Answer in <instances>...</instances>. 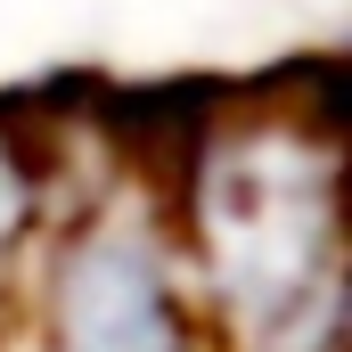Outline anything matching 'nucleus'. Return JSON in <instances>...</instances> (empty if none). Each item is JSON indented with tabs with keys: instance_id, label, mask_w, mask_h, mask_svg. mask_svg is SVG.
Here are the masks:
<instances>
[{
	"instance_id": "nucleus-1",
	"label": "nucleus",
	"mask_w": 352,
	"mask_h": 352,
	"mask_svg": "<svg viewBox=\"0 0 352 352\" xmlns=\"http://www.w3.org/2000/svg\"><path fill=\"white\" fill-rule=\"evenodd\" d=\"M221 98H230V82H213V74H188V82H90L82 115L131 164H148V173L164 164L173 180H188L197 156H205V131H213Z\"/></svg>"
}]
</instances>
